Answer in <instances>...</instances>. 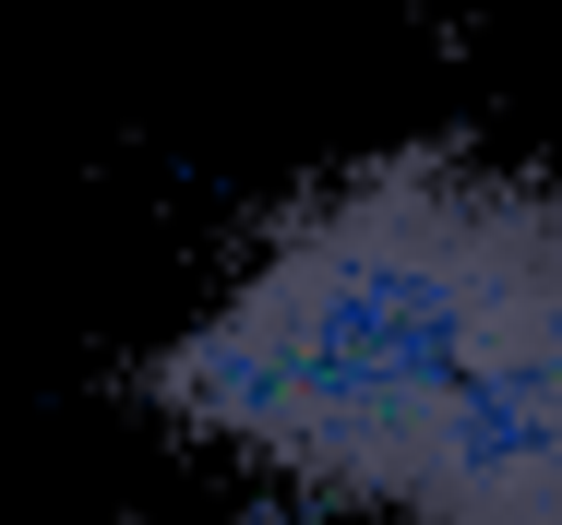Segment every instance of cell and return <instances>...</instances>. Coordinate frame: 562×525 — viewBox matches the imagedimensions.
I'll return each mask as SVG.
<instances>
[{"mask_svg":"<svg viewBox=\"0 0 562 525\" xmlns=\"http://www.w3.org/2000/svg\"><path fill=\"white\" fill-rule=\"evenodd\" d=\"M204 454L359 525H562V192L395 144L227 263L144 370Z\"/></svg>","mask_w":562,"mask_h":525,"instance_id":"6da1fadb","label":"cell"}]
</instances>
